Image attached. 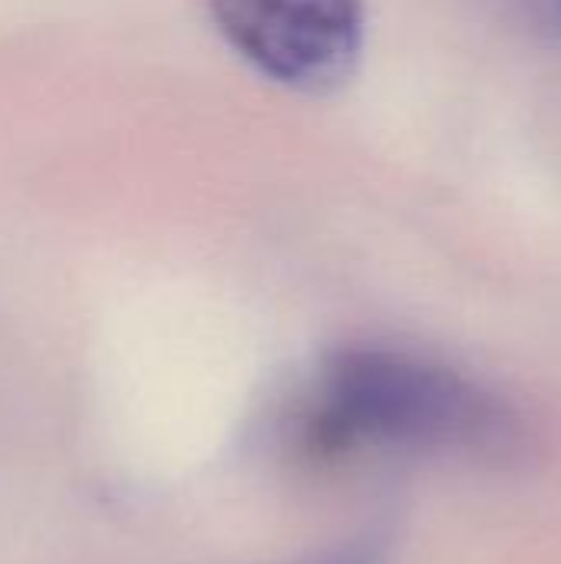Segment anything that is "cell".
<instances>
[{
  "label": "cell",
  "instance_id": "6da1fadb",
  "mask_svg": "<svg viewBox=\"0 0 561 564\" xmlns=\"http://www.w3.org/2000/svg\"><path fill=\"white\" fill-rule=\"evenodd\" d=\"M294 440L317 456L387 449L506 463L526 449L522 420L493 390L387 347L331 354L298 397Z\"/></svg>",
  "mask_w": 561,
  "mask_h": 564
},
{
  "label": "cell",
  "instance_id": "7a4b0ae2",
  "mask_svg": "<svg viewBox=\"0 0 561 564\" xmlns=\"http://www.w3.org/2000/svg\"><path fill=\"white\" fill-rule=\"evenodd\" d=\"M212 13L251 66L301 93L337 89L360 59V0H212Z\"/></svg>",
  "mask_w": 561,
  "mask_h": 564
},
{
  "label": "cell",
  "instance_id": "3957f363",
  "mask_svg": "<svg viewBox=\"0 0 561 564\" xmlns=\"http://www.w3.org/2000/svg\"><path fill=\"white\" fill-rule=\"evenodd\" d=\"M390 552V535L387 532H364L354 539H344L331 549H317L298 558L278 564H387Z\"/></svg>",
  "mask_w": 561,
  "mask_h": 564
},
{
  "label": "cell",
  "instance_id": "277c9868",
  "mask_svg": "<svg viewBox=\"0 0 561 564\" xmlns=\"http://www.w3.org/2000/svg\"><path fill=\"white\" fill-rule=\"evenodd\" d=\"M559 10H561V0H559Z\"/></svg>",
  "mask_w": 561,
  "mask_h": 564
}]
</instances>
